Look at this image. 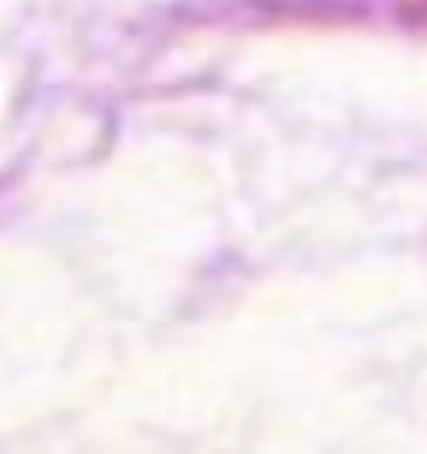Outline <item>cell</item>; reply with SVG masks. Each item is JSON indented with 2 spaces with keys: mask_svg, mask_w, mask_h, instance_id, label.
<instances>
[]
</instances>
